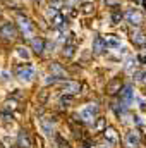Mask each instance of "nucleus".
Wrapping results in <instances>:
<instances>
[{
	"instance_id": "9d476101",
	"label": "nucleus",
	"mask_w": 146,
	"mask_h": 148,
	"mask_svg": "<svg viewBox=\"0 0 146 148\" xmlns=\"http://www.w3.org/2000/svg\"><path fill=\"white\" fill-rule=\"evenodd\" d=\"M117 91H120V79H119V77L112 79L108 83V93L110 95H115Z\"/></svg>"
},
{
	"instance_id": "39448f33",
	"label": "nucleus",
	"mask_w": 146,
	"mask_h": 148,
	"mask_svg": "<svg viewBox=\"0 0 146 148\" xmlns=\"http://www.w3.org/2000/svg\"><path fill=\"white\" fill-rule=\"evenodd\" d=\"M126 19L131 23V24H134V26H139L141 23H143V16L139 14V10H136V9H131V10H127V14H126Z\"/></svg>"
},
{
	"instance_id": "f03ea898",
	"label": "nucleus",
	"mask_w": 146,
	"mask_h": 148,
	"mask_svg": "<svg viewBox=\"0 0 146 148\" xmlns=\"http://www.w3.org/2000/svg\"><path fill=\"white\" fill-rule=\"evenodd\" d=\"M96 114H98V105H96V103H89V105H86L83 110L79 112V117H81V121H84V122H91Z\"/></svg>"
},
{
	"instance_id": "a211bd4d",
	"label": "nucleus",
	"mask_w": 146,
	"mask_h": 148,
	"mask_svg": "<svg viewBox=\"0 0 146 148\" xmlns=\"http://www.w3.org/2000/svg\"><path fill=\"white\" fill-rule=\"evenodd\" d=\"M64 55H65V57H72V55H74V47L67 45V47L64 48Z\"/></svg>"
},
{
	"instance_id": "4be33fe9",
	"label": "nucleus",
	"mask_w": 146,
	"mask_h": 148,
	"mask_svg": "<svg viewBox=\"0 0 146 148\" xmlns=\"http://www.w3.org/2000/svg\"><path fill=\"white\" fill-rule=\"evenodd\" d=\"M60 103L69 105V103H71V97H62V98H60Z\"/></svg>"
},
{
	"instance_id": "5701e85b",
	"label": "nucleus",
	"mask_w": 146,
	"mask_h": 148,
	"mask_svg": "<svg viewBox=\"0 0 146 148\" xmlns=\"http://www.w3.org/2000/svg\"><path fill=\"white\" fill-rule=\"evenodd\" d=\"M83 7H84V12H89L91 10V3H84Z\"/></svg>"
},
{
	"instance_id": "f8f14e48",
	"label": "nucleus",
	"mask_w": 146,
	"mask_h": 148,
	"mask_svg": "<svg viewBox=\"0 0 146 148\" xmlns=\"http://www.w3.org/2000/svg\"><path fill=\"white\" fill-rule=\"evenodd\" d=\"M31 45H33V50H35L36 53H41V52H43V47H45V41H43L41 38H33Z\"/></svg>"
},
{
	"instance_id": "6ab92c4d",
	"label": "nucleus",
	"mask_w": 146,
	"mask_h": 148,
	"mask_svg": "<svg viewBox=\"0 0 146 148\" xmlns=\"http://www.w3.org/2000/svg\"><path fill=\"white\" fill-rule=\"evenodd\" d=\"M57 143H59V147H60V148H71V147H69V143H67V141H64L60 136H57Z\"/></svg>"
},
{
	"instance_id": "0eeeda50",
	"label": "nucleus",
	"mask_w": 146,
	"mask_h": 148,
	"mask_svg": "<svg viewBox=\"0 0 146 148\" xmlns=\"http://www.w3.org/2000/svg\"><path fill=\"white\" fill-rule=\"evenodd\" d=\"M131 40H132L136 45H146V38L139 29H132V31H131Z\"/></svg>"
},
{
	"instance_id": "20e7f679",
	"label": "nucleus",
	"mask_w": 146,
	"mask_h": 148,
	"mask_svg": "<svg viewBox=\"0 0 146 148\" xmlns=\"http://www.w3.org/2000/svg\"><path fill=\"white\" fill-rule=\"evenodd\" d=\"M17 77L21 81H31L35 77V67L33 66H24L17 69Z\"/></svg>"
},
{
	"instance_id": "1a4fd4ad",
	"label": "nucleus",
	"mask_w": 146,
	"mask_h": 148,
	"mask_svg": "<svg viewBox=\"0 0 146 148\" xmlns=\"http://www.w3.org/2000/svg\"><path fill=\"white\" fill-rule=\"evenodd\" d=\"M127 145L131 148H136L139 145V134L136 133V131H131V133H127Z\"/></svg>"
},
{
	"instance_id": "6e6552de",
	"label": "nucleus",
	"mask_w": 146,
	"mask_h": 148,
	"mask_svg": "<svg viewBox=\"0 0 146 148\" xmlns=\"http://www.w3.org/2000/svg\"><path fill=\"white\" fill-rule=\"evenodd\" d=\"M120 97H122V100H124V103H129L131 100H132V97H134V91H132V88L127 84V86H124V90L120 91Z\"/></svg>"
},
{
	"instance_id": "412c9836",
	"label": "nucleus",
	"mask_w": 146,
	"mask_h": 148,
	"mask_svg": "<svg viewBox=\"0 0 146 148\" xmlns=\"http://www.w3.org/2000/svg\"><path fill=\"white\" fill-rule=\"evenodd\" d=\"M17 53H19L21 57H24V59H28V52H26L24 48H17Z\"/></svg>"
},
{
	"instance_id": "4468645a",
	"label": "nucleus",
	"mask_w": 146,
	"mask_h": 148,
	"mask_svg": "<svg viewBox=\"0 0 146 148\" xmlns=\"http://www.w3.org/2000/svg\"><path fill=\"white\" fill-rule=\"evenodd\" d=\"M19 147L21 148H29V140H28V134L23 131L19 134Z\"/></svg>"
},
{
	"instance_id": "2eb2a0df",
	"label": "nucleus",
	"mask_w": 146,
	"mask_h": 148,
	"mask_svg": "<svg viewBox=\"0 0 146 148\" xmlns=\"http://www.w3.org/2000/svg\"><path fill=\"white\" fill-rule=\"evenodd\" d=\"M50 69H52V71H53V73L57 74V77H59V79H62V77H64V76H65V73H64V71H62V67H60V66H59V64H57V62H53V64H52V66H50Z\"/></svg>"
},
{
	"instance_id": "7ed1b4c3",
	"label": "nucleus",
	"mask_w": 146,
	"mask_h": 148,
	"mask_svg": "<svg viewBox=\"0 0 146 148\" xmlns=\"http://www.w3.org/2000/svg\"><path fill=\"white\" fill-rule=\"evenodd\" d=\"M17 24H19V29H21V33H23L26 38H29L31 35H33V24H31V21H29L28 17H24V16H19V17H17Z\"/></svg>"
},
{
	"instance_id": "aec40b11",
	"label": "nucleus",
	"mask_w": 146,
	"mask_h": 148,
	"mask_svg": "<svg viewBox=\"0 0 146 148\" xmlns=\"http://www.w3.org/2000/svg\"><path fill=\"white\" fill-rule=\"evenodd\" d=\"M120 19H122V14H119V12H113V14H112V21H113V24H117Z\"/></svg>"
},
{
	"instance_id": "b1692460",
	"label": "nucleus",
	"mask_w": 146,
	"mask_h": 148,
	"mask_svg": "<svg viewBox=\"0 0 146 148\" xmlns=\"http://www.w3.org/2000/svg\"><path fill=\"white\" fill-rule=\"evenodd\" d=\"M50 2H59V0H50Z\"/></svg>"
},
{
	"instance_id": "9b49d317",
	"label": "nucleus",
	"mask_w": 146,
	"mask_h": 148,
	"mask_svg": "<svg viewBox=\"0 0 146 148\" xmlns=\"http://www.w3.org/2000/svg\"><path fill=\"white\" fill-rule=\"evenodd\" d=\"M103 133H105V138L108 140L110 143H113V145H115V143L119 141V140H117V133H115V129H113V127H107Z\"/></svg>"
},
{
	"instance_id": "dca6fc26",
	"label": "nucleus",
	"mask_w": 146,
	"mask_h": 148,
	"mask_svg": "<svg viewBox=\"0 0 146 148\" xmlns=\"http://www.w3.org/2000/svg\"><path fill=\"white\" fill-rule=\"evenodd\" d=\"M77 91H79V83H67V93L74 95Z\"/></svg>"
},
{
	"instance_id": "ddd939ff",
	"label": "nucleus",
	"mask_w": 146,
	"mask_h": 148,
	"mask_svg": "<svg viewBox=\"0 0 146 148\" xmlns=\"http://www.w3.org/2000/svg\"><path fill=\"white\" fill-rule=\"evenodd\" d=\"M64 23H65V19H64V16H62V14L53 16V26H55V28L62 29V28H64Z\"/></svg>"
},
{
	"instance_id": "f257e3e1",
	"label": "nucleus",
	"mask_w": 146,
	"mask_h": 148,
	"mask_svg": "<svg viewBox=\"0 0 146 148\" xmlns=\"http://www.w3.org/2000/svg\"><path fill=\"white\" fill-rule=\"evenodd\" d=\"M17 36V29H16V26L12 24V23H5V24H2L0 26V38L2 40H16Z\"/></svg>"
},
{
	"instance_id": "423d86ee",
	"label": "nucleus",
	"mask_w": 146,
	"mask_h": 148,
	"mask_svg": "<svg viewBox=\"0 0 146 148\" xmlns=\"http://www.w3.org/2000/svg\"><path fill=\"white\" fill-rule=\"evenodd\" d=\"M107 40L105 38H102V36H96L95 38V41H93V50L96 52V53H102L103 50H107Z\"/></svg>"
},
{
	"instance_id": "f3484780",
	"label": "nucleus",
	"mask_w": 146,
	"mask_h": 148,
	"mask_svg": "<svg viewBox=\"0 0 146 148\" xmlns=\"http://www.w3.org/2000/svg\"><path fill=\"white\" fill-rule=\"evenodd\" d=\"M105 40H107V45H108V47H113V48L120 47V41H119V40H115V38L112 36V35H110V36H107Z\"/></svg>"
}]
</instances>
